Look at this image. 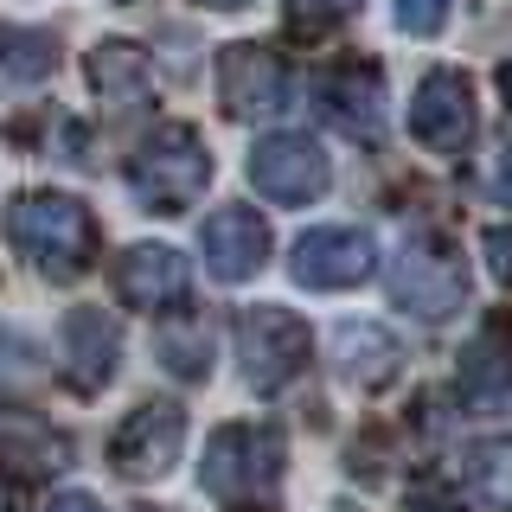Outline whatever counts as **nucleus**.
<instances>
[{"instance_id":"obj_30","label":"nucleus","mask_w":512,"mask_h":512,"mask_svg":"<svg viewBox=\"0 0 512 512\" xmlns=\"http://www.w3.org/2000/svg\"><path fill=\"white\" fill-rule=\"evenodd\" d=\"M116 7H128V0H116Z\"/></svg>"},{"instance_id":"obj_22","label":"nucleus","mask_w":512,"mask_h":512,"mask_svg":"<svg viewBox=\"0 0 512 512\" xmlns=\"http://www.w3.org/2000/svg\"><path fill=\"white\" fill-rule=\"evenodd\" d=\"M442 20H448V0H397V26L416 32V39L442 32Z\"/></svg>"},{"instance_id":"obj_19","label":"nucleus","mask_w":512,"mask_h":512,"mask_svg":"<svg viewBox=\"0 0 512 512\" xmlns=\"http://www.w3.org/2000/svg\"><path fill=\"white\" fill-rule=\"evenodd\" d=\"M52 64H58L52 39H39V32H20V26H0V71H7V77H20V84H39Z\"/></svg>"},{"instance_id":"obj_6","label":"nucleus","mask_w":512,"mask_h":512,"mask_svg":"<svg viewBox=\"0 0 512 512\" xmlns=\"http://www.w3.org/2000/svg\"><path fill=\"white\" fill-rule=\"evenodd\" d=\"M327 180H333V167L308 135H269L250 154V186L276 205H308L327 192Z\"/></svg>"},{"instance_id":"obj_3","label":"nucleus","mask_w":512,"mask_h":512,"mask_svg":"<svg viewBox=\"0 0 512 512\" xmlns=\"http://www.w3.org/2000/svg\"><path fill=\"white\" fill-rule=\"evenodd\" d=\"M128 186H135V199L148 212H186L212 186V154L186 122H160L128 160Z\"/></svg>"},{"instance_id":"obj_12","label":"nucleus","mask_w":512,"mask_h":512,"mask_svg":"<svg viewBox=\"0 0 512 512\" xmlns=\"http://www.w3.org/2000/svg\"><path fill=\"white\" fill-rule=\"evenodd\" d=\"M455 384H461V404L474 416H500L512 404V333H506V320H487V327L461 346Z\"/></svg>"},{"instance_id":"obj_2","label":"nucleus","mask_w":512,"mask_h":512,"mask_svg":"<svg viewBox=\"0 0 512 512\" xmlns=\"http://www.w3.org/2000/svg\"><path fill=\"white\" fill-rule=\"evenodd\" d=\"M13 244L52 282H77L96 263V218L71 192H26L13 205Z\"/></svg>"},{"instance_id":"obj_23","label":"nucleus","mask_w":512,"mask_h":512,"mask_svg":"<svg viewBox=\"0 0 512 512\" xmlns=\"http://www.w3.org/2000/svg\"><path fill=\"white\" fill-rule=\"evenodd\" d=\"M480 250H487V269L512 288V224H493V231L480 237Z\"/></svg>"},{"instance_id":"obj_20","label":"nucleus","mask_w":512,"mask_h":512,"mask_svg":"<svg viewBox=\"0 0 512 512\" xmlns=\"http://www.w3.org/2000/svg\"><path fill=\"white\" fill-rule=\"evenodd\" d=\"M160 352H167V365H173L180 378H199L205 365H212V359H205V352H212V333H205L199 320H192L186 333H167V346H160Z\"/></svg>"},{"instance_id":"obj_13","label":"nucleus","mask_w":512,"mask_h":512,"mask_svg":"<svg viewBox=\"0 0 512 512\" xmlns=\"http://www.w3.org/2000/svg\"><path fill=\"white\" fill-rule=\"evenodd\" d=\"M199 244H205V269H212L218 282H250L269 256V224L256 218L250 205H224V212L205 218Z\"/></svg>"},{"instance_id":"obj_21","label":"nucleus","mask_w":512,"mask_h":512,"mask_svg":"<svg viewBox=\"0 0 512 512\" xmlns=\"http://www.w3.org/2000/svg\"><path fill=\"white\" fill-rule=\"evenodd\" d=\"M352 7H359V0H288V20L301 32H327V26H340Z\"/></svg>"},{"instance_id":"obj_14","label":"nucleus","mask_w":512,"mask_h":512,"mask_svg":"<svg viewBox=\"0 0 512 512\" xmlns=\"http://www.w3.org/2000/svg\"><path fill=\"white\" fill-rule=\"evenodd\" d=\"M314 103H320V116L340 128V135L372 141L378 122H384V77L372 71V64H333V71L314 84Z\"/></svg>"},{"instance_id":"obj_10","label":"nucleus","mask_w":512,"mask_h":512,"mask_svg":"<svg viewBox=\"0 0 512 512\" xmlns=\"http://www.w3.org/2000/svg\"><path fill=\"white\" fill-rule=\"evenodd\" d=\"M378 250L365 231H352V224H320V231H308L295 244V282L301 288H359L365 276H372Z\"/></svg>"},{"instance_id":"obj_24","label":"nucleus","mask_w":512,"mask_h":512,"mask_svg":"<svg viewBox=\"0 0 512 512\" xmlns=\"http://www.w3.org/2000/svg\"><path fill=\"white\" fill-rule=\"evenodd\" d=\"M487 192L512 205V148H500V154H493V167H487Z\"/></svg>"},{"instance_id":"obj_29","label":"nucleus","mask_w":512,"mask_h":512,"mask_svg":"<svg viewBox=\"0 0 512 512\" xmlns=\"http://www.w3.org/2000/svg\"><path fill=\"white\" fill-rule=\"evenodd\" d=\"M0 512H13V506H7V493H0Z\"/></svg>"},{"instance_id":"obj_25","label":"nucleus","mask_w":512,"mask_h":512,"mask_svg":"<svg viewBox=\"0 0 512 512\" xmlns=\"http://www.w3.org/2000/svg\"><path fill=\"white\" fill-rule=\"evenodd\" d=\"M410 512H461V506L448 500V493H436V487H429V493H410Z\"/></svg>"},{"instance_id":"obj_15","label":"nucleus","mask_w":512,"mask_h":512,"mask_svg":"<svg viewBox=\"0 0 512 512\" xmlns=\"http://www.w3.org/2000/svg\"><path fill=\"white\" fill-rule=\"evenodd\" d=\"M116 352H122V340L96 308H77L64 320V378H71L77 391H103V384L116 378Z\"/></svg>"},{"instance_id":"obj_28","label":"nucleus","mask_w":512,"mask_h":512,"mask_svg":"<svg viewBox=\"0 0 512 512\" xmlns=\"http://www.w3.org/2000/svg\"><path fill=\"white\" fill-rule=\"evenodd\" d=\"M199 7H218V13H237V7H250V0H199Z\"/></svg>"},{"instance_id":"obj_18","label":"nucleus","mask_w":512,"mask_h":512,"mask_svg":"<svg viewBox=\"0 0 512 512\" xmlns=\"http://www.w3.org/2000/svg\"><path fill=\"white\" fill-rule=\"evenodd\" d=\"M90 84L103 90V96H135L141 84H148V58H141L135 45L109 39V45H96V52H90Z\"/></svg>"},{"instance_id":"obj_17","label":"nucleus","mask_w":512,"mask_h":512,"mask_svg":"<svg viewBox=\"0 0 512 512\" xmlns=\"http://www.w3.org/2000/svg\"><path fill=\"white\" fill-rule=\"evenodd\" d=\"M468 493L487 512H512V442H474L468 448Z\"/></svg>"},{"instance_id":"obj_8","label":"nucleus","mask_w":512,"mask_h":512,"mask_svg":"<svg viewBox=\"0 0 512 512\" xmlns=\"http://www.w3.org/2000/svg\"><path fill=\"white\" fill-rule=\"evenodd\" d=\"M410 135L429 154H461L474 141V90L461 71H429L410 96Z\"/></svg>"},{"instance_id":"obj_5","label":"nucleus","mask_w":512,"mask_h":512,"mask_svg":"<svg viewBox=\"0 0 512 512\" xmlns=\"http://www.w3.org/2000/svg\"><path fill=\"white\" fill-rule=\"evenodd\" d=\"M237 359L256 391H282L308 365V327L288 308H244L237 314Z\"/></svg>"},{"instance_id":"obj_26","label":"nucleus","mask_w":512,"mask_h":512,"mask_svg":"<svg viewBox=\"0 0 512 512\" xmlns=\"http://www.w3.org/2000/svg\"><path fill=\"white\" fill-rule=\"evenodd\" d=\"M45 512H103V506H96L90 493H58V500L45 506Z\"/></svg>"},{"instance_id":"obj_4","label":"nucleus","mask_w":512,"mask_h":512,"mask_svg":"<svg viewBox=\"0 0 512 512\" xmlns=\"http://www.w3.org/2000/svg\"><path fill=\"white\" fill-rule=\"evenodd\" d=\"M391 295H397V308H410L416 320H442L468 301V263H461L436 231H416V237H404V250H397V263H391Z\"/></svg>"},{"instance_id":"obj_11","label":"nucleus","mask_w":512,"mask_h":512,"mask_svg":"<svg viewBox=\"0 0 512 512\" xmlns=\"http://www.w3.org/2000/svg\"><path fill=\"white\" fill-rule=\"evenodd\" d=\"M186 288H192V269H186L180 250H167V244H135V250H122V263H116V295L128 301V308L167 314V308H180V301H186Z\"/></svg>"},{"instance_id":"obj_9","label":"nucleus","mask_w":512,"mask_h":512,"mask_svg":"<svg viewBox=\"0 0 512 512\" xmlns=\"http://www.w3.org/2000/svg\"><path fill=\"white\" fill-rule=\"evenodd\" d=\"M180 448H186L180 404H141V410H128V423L116 429L109 461H116L128 480H160L173 461H180Z\"/></svg>"},{"instance_id":"obj_16","label":"nucleus","mask_w":512,"mask_h":512,"mask_svg":"<svg viewBox=\"0 0 512 512\" xmlns=\"http://www.w3.org/2000/svg\"><path fill=\"white\" fill-rule=\"evenodd\" d=\"M333 365H340V378L352 384V391H378V384H391L397 378V340L384 327H346L333 333Z\"/></svg>"},{"instance_id":"obj_1","label":"nucleus","mask_w":512,"mask_h":512,"mask_svg":"<svg viewBox=\"0 0 512 512\" xmlns=\"http://www.w3.org/2000/svg\"><path fill=\"white\" fill-rule=\"evenodd\" d=\"M199 480L224 512H276V500H282V436L269 423H224L205 442Z\"/></svg>"},{"instance_id":"obj_7","label":"nucleus","mask_w":512,"mask_h":512,"mask_svg":"<svg viewBox=\"0 0 512 512\" xmlns=\"http://www.w3.org/2000/svg\"><path fill=\"white\" fill-rule=\"evenodd\" d=\"M218 103L224 116L256 122V116H276L288 103V71L269 45H224L218 52Z\"/></svg>"},{"instance_id":"obj_27","label":"nucleus","mask_w":512,"mask_h":512,"mask_svg":"<svg viewBox=\"0 0 512 512\" xmlns=\"http://www.w3.org/2000/svg\"><path fill=\"white\" fill-rule=\"evenodd\" d=\"M500 96H506V109H512V58L500 64Z\"/></svg>"}]
</instances>
